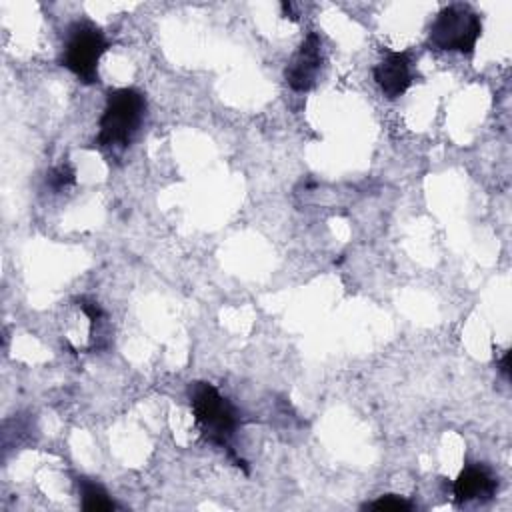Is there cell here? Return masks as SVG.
<instances>
[{"instance_id": "6da1fadb", "label": "cell", "mask_w": 512, "mask_h": 512, "mask_svg": "<svg viewBox=\"0 0 512 512\" xmlns=\"http://www.w3.org/2000/svg\"><path fill=\"white\" fill-rule=\"evenodd\" d=\"M190 410L198 424L202 438L234 458L232 438L240 426V414L228 398H224L214 384L198 380L188 388Z\"/></svg>"}, {"instance_id": "7a4b0ae2", "label": "cell", "mask_w": 512, "mask_h": 512, "mask_svg": "<svg viewBox=\"0 0 512 512\" xmlns=\"http://www.w3.org/2000/svg\"><path fill=\"white\" fill-rule=\"evenodd\" d=\"M146 116V96L132 86L114 88L106 96L98 120L96 148H126Z\"/></svg>"}, {"instance_id": "3957f363", "label": "cell", "mask_w": 512, "mask_h": 512, "mask_svg": "<svg viewBox=\"0 0 512 512\" xmlns=\"http://www.w3.org/2000/svg\"><path fill=\"white\" fill-rule=\"evenodd\" d=\"M482 36L480 14L464 2L444 6L428 30L426 44L444 52H460L466 56L474 54L476 42Z\"/></svg>"}, {"instance_id": "277c9868", "label": "cell", "mask_w": 512, "mask_h": 512, "mask_svg": "<svg viewBox=\"0 0 512 512\" xmlns=\"http://www.w3.org/2000/svg\"><path fill=\"white\" fill-rule=\"evenodd\" d=\"M110 48V42L100 26L92 20H76L66 30V40L60 54V64L68 68L80 82H98V62Z\"/></svg>"}, {"instance_id": "5b68a950", "label": "cell", "mask_w": 512, "mask_h": 512, "mask_svg": "<svg viewBox=\"0 0 512 512\" xmlns=\"http://www.w3.org/2000/svg\"><path fill=\"white\" fill-rule=\"evenodd\" d=\"M322 40L316 32H308L298 50L286 64L284 78L294 92H308L316 86L322 70Z\"/></svg>"}, {"instance_id": "8992f818", "label": "cell", "mask_w": 512, "mask_h": 512, "mask_svg": "<svg viewBox=\"0 0 512 512\" xmlns=\"http://www.w3.org/2000/svg\"><path fill=\"white\" fill-rule=\"evenodd\" d=\"M414 60L410 52H386L374 66V80L390 100L400 98L414 82Z\"/></svg>"}, {"instance_id": "52a82bcc", "label": "cell", "mask_w": 512, "mask_h": 512, "mask_svg": "<svg viewBox=\"0 0 512 512\" xmlns=\"http://www.w3.org/2000/svg\"><path fill=\"white\" fill-rule=\"evenodd\" d=\"M458 504L490 500L498 490V478L484 464H468L452 484Z\"/></svg>"}, {"instance_id": "ba28073f", "label": "cell", "mask_w": 512, "mask_h": 512, "mask_svg": "<svg viewBox=\"0 0 512 512\" xmlns=\"http://www.w3.org/2000/svg\"><path fill=\"white\" fill-rule=\"evenodd\" d=\"M78 484V492H80V506L86 512H110L116 510L118 504L112 500V496L106 492L104 486H100L98 482L80 476L76 480Z\"/></svg>"}, {"instance_id": "9c48e42d", "label": "cell", "mask_w": 512, "mask_h": 512, "mask_svg": "<svg viewBox=\"0 0 512 512\" xmlns=\"http://www.w3.org/2000/svg\"><path fill=\"white\" fill-rule=\"evenodd\" d=\"M364 508L378 510V512H410V510H414V504L398 494H384V496L376 498L374 502H368Z\"/></svg>"}, {"instance_id": "30bf717a", "label": "cell", "mask_w": 512, "mask_h": 512, "mask_svg": "<svg viewBox=\"0 0 512 512\" xmlns=\"http://www.w3.org/2000/svg\"><path fill=\"white\" fill-rule=\"evenodd\" d=\"M74 182H76V172H74V168H72L70 164H66V162L54 166V168L48 172V176H46V184H48L54 192H62V190H66L68 186H72Z\"/></svg>"}, {"instance_id": "8fae6325", "label": "cell", "mask_w": 512, "mask_h": 512, "mask_svg": "<svg viewBox=\"0 0 512 512\" xmlns=\"http://www.w3.org/2000/svg\"><path fill=\"white\" fill-rule=\"evenodd\" d=\"M498 370H500V374H502L506 380H510V352H508V350L502 354V358H500V362H498Z\"/></svg>"}]
</instances>
